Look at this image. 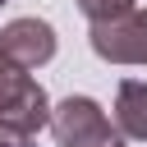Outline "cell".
<instances>
[{
	"label": "cell",
	"mask_w": 147,
	"mask_h": 147,
	"mask_svg": "<svg viewBox=\"0 0 147 147\" xmlns=\"http://www.w3.org/2000/svg\"><path fill=\"white\" fill-rule=\"evenodd\" d=\"M51 124V96L28 69H9L0 78V129L37 138Z\"/></svg>",
	"instance_id": "1"
},
{
	"label": "cell",
	"mask_w": 147,
	"mask_h": 147,
	"mask_svg": "<svg viewBox=\"0 0 147 147\" xmlns=\"http://www.w3.org/2000/svg\"><path fill=\"white\" fill-rule=\"evenodd\" d=\"M87 41L106 64H147V9L133 5L115 18H96Z\"/></svg>",
	"instance_id": "2"
},
{
	"label": "cell",
	"mask_w": 147,
	"mask_h": 147,
	"mask_svg": "<svg viewBox=\"0 0 147 147\" xmlns=\"http://www.w3.org/2000/svg\"><path fill=\"white\" fill-rule=\"evenodd\" d=\"M0 51L18 69H41L55 60V28L46 18H14L0 28Z\"/></svg>",
	"instance_id": "3"
},
{
	"label": "cell",
	"mask_w": 147,
	"mask_h": 147,
	"mask_svg": "<svg viewBox=\"0 0 147 147\" xmlns=\"http://www.w3.org/2000/svg\"><path fill=\"white\" fill-rule=\"evenodd\" d=\"M115 129L147 142V78H124L115 92Z\"/></svg>",
	"instance_id": "4"
},
{
	"label": "cell",
	"mask_w": 147,
	"mask_h": 147,
	"mask_svg": "<svg viewBox=\"0 0 147 147\" xmlns=\"http://www.w3.org/2000/svg\"><path fill=\"white\" fill-rule=\"evenodd\" d=\"M138 0H78V9L96 23V18H115V14H124V9H133Z\"/></svg>",
	"instance_id": "5"
},
{
	"label": "cell",
	"mask_w": 147,
	"mask_h": 147,
	"mask_svg": "<svg viewBox=\"0 0 147 147\" xmlns=\"http://www.w3.org/2000/svg\"><path fill=\"white\" fill-rule=\"evenodd\" d=\"M0 147H37V138H28V133H9V129H0Z\"/></svg>",
	"instance_id": "6"
},
{
	"label": "cell",
	"mask_w": 147,
	"mask_h": 147,
	"mask_svg": "<svg viewBox=\"0 0 147 147\" xmlns=\"http://www.w3.org/2000/svg\"><path fill=\"white\" fill-rule=\"evenodd\" d=\"M92 147H124V133L115 129V133H106V138H101V142H92Z\"/></svg>",
	"instance_id": "7"
},
{
	"label": "cell",
	"mask_w": 147,
	"mask_h": 147,
	"mask_svg": "<svg viewBox=\"0 0 147 147\" xmlns=\"http://www.w3.org/2000/svg\"><path fill=\"white\" fill-rule=\"evenodd\" d=\"M0 5H5V0H0Z\"/></svg>",
	"instance_id": "8"
}]
</instances>
